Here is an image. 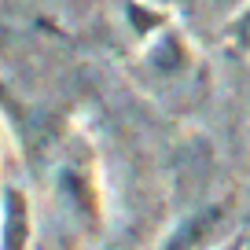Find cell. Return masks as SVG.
<instances>
[{
    "instance_id": "8992f818",
    "label": "cell",
    "mask_w": 250,
    "mask_h": 250,
    "mask_svg": "<svg viewBox=\"0 0 250 250\" xmlns=\"http://www.w3.org/2000/svg\"><path fill=\"white\" fill-rule=\"evenodd\" d=\"M213 250H247V239H243V232H235L228 243H221V247H213Z\"/></svg>"
},
{
    "instance_id": "6da1fadb",
    "label": "cell",
    "mask_w": 250,
    "mask_h": 250,
    "mask_svg": "<svg viewBox=\"0 0 250 250\" xmlns=\"http://www.w3.org/2000/svg\"><path fill=\"white\" fill-rule=\"evenodd\" d=\"M92 144L70 140V147L62 151L59 166H55V199L81 228L88 232H103V188H100V169L92 158Z\"/></svg>"
},
{
    "instance_id": "3957f363",
    "label": "cell",
    "mask_w": 250,
    "mask_h": 250,
    "mask_svg": "<svg viewBox=\"0 0 250 250\" xmlns=\"http://www.w3.org/2000/svg\"><path fill=\"white\" fill-rule=\"evenodd\" d=\"M228 217V203H206L199 210H191L188 217H180L177 225L169 228V235L162 239L158 250H206L210 239L221 232Z\"/></svg>"
},
{
    "instance_id": "7a4b0ae2",
    "label": "cell",
    "mask_w": 250,
    "mask_h": 250,
    "mask_svg": "<svg viewBox=\"0 0 250 250\" xmlns=\"http://www.w3.org/2000/svg\"><path fill=\"white\" fill-rule=\"evenodd\" d=\"M144 62L158 78H180V74H188L195 66V52L188 44L184 30L177 22H169L166 30H158L155 37L144 41Z\"/></svg>"
},
{
    "instance_id": "277c9868",
    "label": "cell",
    "mask_w": 250,
    "mask_h": 250,
    "mask_svg": "<svg viewBox=\"0 0 250 250\" xmlns=\"http://www.w3.org/2000/svg\"><path fill=\"white\" fill-rule=\"evenodd\" d=\"M33 243V210L30 195L15 180L4 184V250H30Z\"/></svg>"
},
{
    "instance_id": "5b68a950",
    "label": "cell",
    "mask_w": 250,
    "mask_h": 250,
    "mask_svg": "<svg viewBox=\"0 0 250 250\" xmlns=\"http://www.w3.org/2000/svg\"><path fill=\"white\" fill-rule=\"evenodd\" d=\"M225 44L250 59V4L239 11V15H232L225 22Z\"/></svg>"
},
{
    "instance_id": "52a82bcc",
    "label": "cell",
    "mask_w": 250,
    "mask_h": 250,
    "mask_svg": "<svg viewBox=\"0 0 250 250\" xmlns=\"http://www.w3.org/2000/svg\"><path fill=\"white\" fill-rule=\"evenodd\" d=\"M144 4H158V8H169V11H177L180 4H188V0H144Z\"/></svg>"
}]
</instances>
